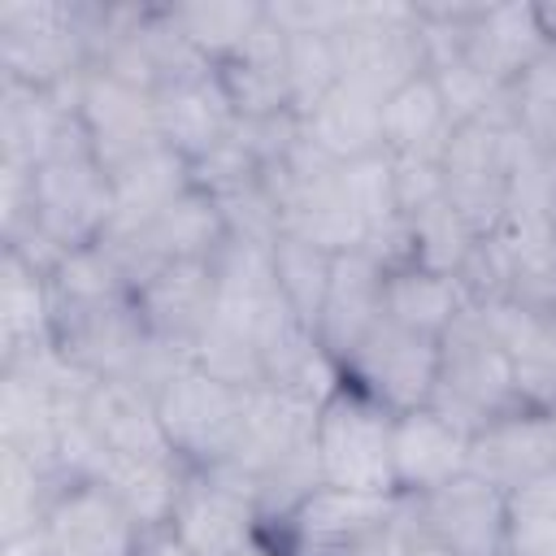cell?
I'll return each instance as SVG.
<instances>
[{"label": "cell", "instance_id": "cell-8", "mask_svg": "<svg viewBox=\"0 0 556 556\" xmlns=\"http://www.w3.org/2000/svg\"><path fill=\"white\" fill-rule=\"evenodd\" d=\"M404 495H365L317 482L295 508L265 526V543L278 556H339L374 530L391 526L404 513Z\"/></svg>", "mask_w": 556, "mask_h": 556}, {"label": "cell", "instance_id": "cell-27", "mask_svg": "<svg viewBox=\"0 0 556 556\" xmlns=\"http://www.w3.org/2000/svg\"><path fill=\"white\" fill-rule=\"evenodd\" d=\"M452 130L456 126L447 117V104L430 70L382 100V152L387 156H434L439 161Z\"/></svg>", "mask_w": 556, "mask_h": 556}, {"label": "cell", "instance_id": "cell-26", "mask_svg": "<svg viewBox=\"0 0 556 556\" xmlns=\"http://www.w3.org/2000/svg\"><path fill=\"white\" fill-rule=\"evenodd\" d=\"M109 178H113V200H117V213H113L109 235H122V230H135V226L152 222L182 191H191V165L174 148H165V143L152 148V152H143V156H135L130 165L113 169Z\"/></svg>", "mask_w": 556, "mask_h": 556}, {"label": "cell", "instance_id": "cell-18", "mask_svg": "<svg viewBox=\"0 0 556 556\" xmlns=\"http://www.w3.org/2000/svg\"><path fill=\"white\" fill-rule=\"evenodd\" d=\"M382 313H387V265L369 248L339 252L317 317V339L339 369L361 348V339L382 321Z\"/></svg>", "mask_w": 556, "mask_h": 556}, {"label": "cell", "instance_id": "cell-6", "mask_svg": "<svg viewBox=\"0 0 556 556\" xmlns=\"http://www.w3.org/2000/svg\"><path fill=\"white\" fill-rule=\"evenodd\" d=\"M343 83L387 100L404 83L430 70L421 22L413 4H352L334 30Z\"/></svg>", "mask_w": 556, "mask_h": 556}, {"label": "cell", "instance_id": "cell-33", "mask_svg": "<svg viewBox=\"0 0 556 556\" xmlns=\"http://www.w3.org/2000/svg\"><path fill=\"white\" fill-rule=\"evenodd\" d=\"M508 122L513 135L539 156H556V56L547 52L508 83Z\"/></svg>", "mask_w": 556, "mask_h": 556}, {"label": "cell", "instance_id": "cell-11", "mask_svg": "<svg viewBox=\"0 0 556 556\" xmlns=\"http://www.w3.org/2000/svg\"><path fill=\"white\" fill-rule=\"evenodd\" d=\"M417 539L452 556H513L508 547V495L478 473H460L426 495L408 500Z\"/></svg>", "mask_w": 556, "mask_h": 556}, {"label": "cell", "instance_id": "cell-5", "mask_svg": "<svg viewBox=\"0 0 556 556\" xmlns=\"http://www.w3.org/2000/svg\"><path fill=\"white\" fill-rule=\"evenodd\" d=\"M391 430H395L391 408H382L352 382H339L321 400L317 430H313L321 482L365 491V495H400L395 465H391Z\"/></svg>", "mask_w": 556, "mask_h": 556}, {"label": "cell", "instance_id": "cell-31", "mask_svg": "<svg viewBox=\"0 0 556 556\" xmlns=\"http://www.w3.org/2000/svg\"><path fill=\"white\" fill-rule=\"evenodd\" d=\"M274 278L278 291L287 300V308L317 334V317H321V300L330 287V269H334V252L300 239V235H278L274 239Z\"/></svg>", "mask_w": 556, "mask_h": 556}, {"label": "cell", "instance_id": "cell-39", "mask_svg": "<svg viewBox=\"0 0 556 556\" xmlns=\"http://www.w3.org/2000/svg\"><path fill=\"white\" fill-rule=\"evenodd\" d=\"M413 556H452V552H443V547H434V543H426V539H417V547H413Z\"/></svg>", "mask_w": 556, "mask_h": 556}, {"label": "cell", "instance_id": "cell-3", "mask_svg": "<svg viewBox=\"0 0 556 556\" xmlns=\"http://www.w3.org/2000/svg\"><path fill=\"white\" fill-rule=\"evenodd\" d=\"M526 404L513 378V361L500 348L491 321L482 308H465L447 334L439 339V374L430 391V408H439L447 421L465 426L469 434L486 426L491 417Z\"/></svg>", "mask_w": 556, "mask_h": 556}, {"label": "cell", "instance_id": "cell-13", "mask_svg": "<svg viewBox=\"0 0 556 556\" xmlns=\"http://www.w3.org/2000/svg\"><path fill=\"white\" fill-rule=\"evenodd\" d=\"M469 473L504 495L556 473V408L517 404L469 434Z\"/></svg>", "mask_w": 556, "mask_h": 556}, {"label": "cell", "instance_id": "cell-28", "mask_svg": "<svg viewBox=\"0 0 556 556\" xmlns=\"http://www.w3.org/2000/svg\"><path fill=\"white\" fill-rule=\"evenodd\" d=\"M469 308V291L452 274H434L426 265H395L387 269V317L443 339L447 326Z\"/></svg>", "mask_w": 556, "mask_h": 556}, {"label": "cell", "instance_id": "cell-10", "mask_svg": "<svg viewBox=\"0 0 556 556\" xmlns=\"http://www.w3.org/2000/svg\"><path fill=\"white\" fill-rule=\"evenodd\" d=\"M226 235L230 230L222 222V208L191 182V191H182L165 213H156L152 222H143L135 230L109 235L100 248L130 287H143L156 269H165L174 261L213 256L226 243Z\"/></svg>", "mask_w": 556, "mask_h": 556}, {"label": "cell", "instance_id": "cell-32", "mask_svg": "<svg viewBox=\"0 0 556 556\" xmlns=\"http://www.w3.org/2000/svg\"><path fill=\"white\" fill-rule=\"evenodd\" d=\"M65 482L35 460L0 447V539H17L30 530H43L48 504Z\"/></svg>", "mask_w": 556, "mask_h": 556}, {"label": "cell", "instance_id": "cell-21", "mask_svg": "<svg viewBox=\"0 0 556 556\" xmlns=\"http://www.w3.org/2000/svg\"><path fill=\"white\" fill-rule=\"evenodd\" d=\"M473 308H482L500 348L508 352L521 400L556 408V308H539L521 300H491Z\"/></svg>", "mask_w": 556, "mask_h": 556}, {"label": "cell", "instance_id": "cell-19", "mask_svg": "<svg viewBox=\"0 0 556 556\" xmlns=\"http://www.w3.org/2000/svg\"><path fill=\"white\" fill-rule=\"evenodd\" d=\"M391 465H395V491L404 500L426 495V491L469 473V430L447 421L430 404L395 413Z\"/></svg>", "mask_w": 556, "mask_h": 556}, {"label": "cell", "instance_id": "cell-38", "mask_svg": "<svg viewBox=\"0 0 556 556\" xmlns=\"http://www.w3.org/2000/svg\"><path fill=\"white\" fill-rule=\"evenodd\" d=\"M0 556H56V552L43 539V530H30V534H17V539H0Z\"/></svg>", "mask_w": 556, "mask_h": 556}, {"label": "cell", "instance_id": "cell-36", "mask_svg": "<svg viewBox=\"0 0 556 556\" xmlns=\"http://www.w3.org/2000/svg\"><path fill=\"white\" fill-rule=\"evenodd\" d=\"M413 547H417V530H413V517H408V504H404V513L391 526L374 530L369 539H361L356 547H348L339 556H413Z\"/></svg>", "mask_w": 556, "mask_h": 556}, {"label": "cell", "instance_id": "cell-2", "mask_svg": "<svg viewBox=\"0 0 556 556\" xmlns=\"http://www.w3.org/2000/svg\"><path fill=\"white\" fill-rule=\"evenodd\" d=\"M91 70L83 0H4L0 4V78L65 91Z\"/></svg>", "mask_w": 556, "mask_h": 556}, {"label": "cell", "instance_id": "cell-29", "mask_svg": "<svg viewBox=\"0 0 556 556\" xmlns=\"http://www.w3.org/2000/svg\"><path fill=\"white\" fill-rule=\"evenodd\" d=\"M265 0H200V4H169L178 35L208 61H230L265 22Z\"/></svg>", "mask_w": 556, "mask_h": 556}, {"label": "cell", "instance_id": "cell-40", "mask_svg": "<svg viewBox=\"0 0 556 556\" xmlns=\"http://www.w3.org/2000/svg\"><path fill=\"white\" fill-rule=\"evenodd\" d=\"M239 556H278L269 543H256V547H248V552H239Z\"/></svg>", "mask_w": 556, "mask_h": 556}, {"label": "cell", "instance_id": "cell-12", "mask_svg": "<svg viewBox=\"0 0 556 556\" xmlns=\"http://www.w3.org/2000/svg\"><path fill=\"white\" fill-rule=\"evenodd\" d=\"M434 374H439V339L408 330L387 313L343 361V382H352L391 413L426 408L434 391Z\"/></svg>", "mask_w": 556, "mask_h": 556}, {"label": "cell", "instance_id": "cell-7", "mask_svg": "<svg viewBox=\"0 0 556 556\" xmlns=\"http://www.w3.org/2000/svg\"><path fill=\"white\" fill-rule=\"evenodd\" d=\"M517 152L521 139L508 122H465L443 143V195L465 213L478 235H491L513 208Z\"/></svg>", "mask_w": 556, "mask_h": 556}, {"label": "cell", "instance_id": "cell-30", "mask_svg": "<svg viewBox=\"0 0 556 556\" xmlns=\"http://www.w3.org/2000/svg\"><path fill=\"white\" fill-rule=\"evenodd\" d=\"M404 230H408V261L434 274H452V278H460L465 261L473 256L482 239L447 195L404 213Z\"/></svg>", "mask_w": 556, "mask_h": 556}, {"label": "cell", "instance_id": "cell-25", "mask_svg": "<svg viewBox=\"0 0 556 556\" xmlns=\"http://www.w3.org/2000/svg\"><path fill=\"white\" fill-rule=\"evenodd\" d=\"M300 126L339 165L382 152V100L352 83H339L334 91H326L300 117Z\"/></svg>", "mask_w": 556, "mask_h": 556}, {"label": "cell", "instance_id": "cell-41", "mask_svg": "<svg viewBox=\"0 0 556 556\" xmlns=\"http://www.w3.org/2000/svg\"><path fill=\"white\" fill-rule=\"evenodd\" d=\"M552 56H556V43H552Z\"/></svg>", "mask_w": 556, "mask_h": 556}, {"label": "cell", "instance_id": "cell-22", "mask_svg": "<svg viewBox=\"0 0 556 556\" xmlns=\"http://www.w3.org/2000/svg\"><path fill=\"white\" fill-rule=\"evenodd\" d=\"M74 87L43 91L0 78V161H17L35 169L43 156H52L78 130Z\"/></svg>", "mask_w": 556, "mask_h": 556}, {"label": "cell", "instance_id": "cell-34", "mask_svg": "<svg viewBox=\"0 0 556 556\" xmlns=\"http://www.w3.org/2000/svg\"><path fill=\"white\" fill-rule=\"evenodd\" d=\"M287 78H291V113L304 117L326 91H334L343 83L334 35L287 30Z\"/></svg>", "mask_w": 556, "mask_h": 556}, {"label": "cell", "instance_id": "cell-1", "mask_svg": "<svg viewBox=\"0 0 556 556\" xmlns=\"http://www.w3.org/2000/svg\"><path fill=\"white\" fill-rule=\"evenodd\" d=\"M113 178L91 152L87 130L78 122V130L30 169V226L9 239L4 252H17L22 261L52 274L61 256L100 248L113 226Z\"/></svg>", "mask_w": 556, "mask_h": 556}, {"label": "cell", "instance_id": "cell-23", "mask_svg": "<svg viewBox=\"0 0 556 556\" xmlns=\"http://www.w3.org/2000/svg\"><path fill=\"white\" fill-rule=\"evenodd\" d=\"M269 9V0H265ZM226 96L239 113V122H265V117H287L291 113V78H287V30L265 13L256 35L217 65Z\"/></svg>", "mask_w": 556, "mask_h": 556}, {"label": "cell", "instance_id": "cell-20", "mask_svg": "<svg viewBox=\"0 0 556 556\" xmlns=\"http://www.w3.org/2000/svg\"><path fill=\"white\" fill-rule=\"evenodd\" d=\"M78 413H83L91 439L100 443L104 465L174 452L169 439H165V430H161L156 400L139 382H126V378H91Z\"/></svg>", "mask_w": 556, "mask_h": 556}, {"label": "cell", "instance_id": "cell-35", "mask_svg": "<svg viewBox=\"0 0 556 556\" xmlns=\"http://www.w3.org/2000/svg\"><path fill=\"white\" fill-rule=\"evenodd\" d=\"M513 556H556V473L508 495Z\"/></svg>", "mask_w": 556, "mask_h": 556}, {"label": "cell", "instance_id": "cell-4", "mask_svg": "<svg viewBox=\"0 0 556 556\" xmlns=\"http://www.w3.org/2000/svg\"><path fill=\"white\" fill-rule=\"evenodd\" d=\"M152 400H156V417H161L169 447L191 469L226 465L235 456L243 430H248L252 391L200 369L195 361H182L152 391Z\"/></svg>", "mask_w": 556, "mask_h": 556}, {"label": "cell", "instance_id": "cell-16", "mask_svg": "<svg viewBox=\"0 0 556 556\" xmlns=\"http://www.w3.org/2000/svg\"><path fill=\"white\" fill-rule=\"evenodd\" d=\"M139 521L100 478L65 482L43 517V539L56 556H135Z\"/></svg>", "mask_w": 556, "mask_h": 556}, {"label": "cell", "instance_id": "cell-24", "mask_svg": "<svg viewBox=\"0 0 556 556\" xmlns=\"http://www.w3.org/2000/svg\"><path fill=\"white\" fill-rule=\"evenodd\" d=\"M52 348V291L48 274L17 252L0 261V365Z\"/></svg>", "mask_w": 556, "mask_h": 556}, {"label": "cell", "instance_id": "cell-9", "mask_svg": "<svg viewBox=\"0 0 556 556\" xmlns=\"http://www.w3.org/2000/svg\"><path fill=\"white\" fill-rule=\"evenodd\" d=\"M165 526L200 556H239L265 543V513L256 491L230 465L191 469Z\"/></svg>", "mask_w": 556, "mask_h": 556}, {"label": "cell", "instance_id": "cell-17", "mask_svg": "<svg viewBox=\"0 0 556 556\" xmlns=\"http://www.w3.org/2000/svg\"><path fill=\"white\" fill-rule=\"evenodd\" d=\"M139 313L148 334L178 352L191 356V348L200 343L204 326L213 321L217 308V274H213V256L200 261H174L165 269H156L143 287H135Z\"/></svg>", "mask_w": 556, "mask_h": 556}, {"label": "cell", "instance_id": "cell-37", "mask_svg": "<svg viewBox=\"0 0 556 556\" xmlns=\"http://www.w3.org/2000/svg\"><path fill=\"white\" fill-rule=\"evenodd\" d=\"M135 556H200V552L187 547L169 526H148V530H139Z\"/></svg>", "mask_w": 556, "mask_h": 556}, {"label": "cell", "instance_id": "cell-14", "mask_svg": "<svg viewBox=\"0 0 556 556\" xmlns=\"http://www.w3.org/2000/svg\"><path fill=\"white\" fill-rule=\"evenodd\" d=\"M74 109L87 130L91 152L100 165L113 174L130 165L135 156L161 148V126H156V104L152 91H139L122 78H109L100 70H87L74 87Z\"/></svg>", "mask_w": 556, "mask_h": 556}, {"label": "cell", "instance_id": "cell-15", "mask_svg": "<svg viewBox=\"0 0 556 556\" xmlns=\"http://www.w3.org/2000/svg\"><path fill=\"white\" fill-rule=\"evenodd\" d=\"M152 104H156L161 143L174 148L187 165L204 161L239 130V113L226 96L217 65H191V70L165 78L152 91Z\"/></svg>", "mask_w": 556, "mask_h": 556}]
</instances>
